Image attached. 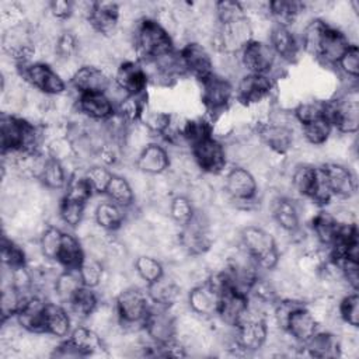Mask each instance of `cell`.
Listing matches in <instances>:
<instances>
[{
	"label": "cell",
	"instance_id": "cell-1",
	"mask_svg": "<svg viewBox=\"0 0 359 359\" xmlns=\"http://www.w3.org/2000/svg\"><path fill=\"white\" fill-rule=\"evenodd\" d=\"M133 43L139 62H150L174 50V39L153 18H144L136 25Z\"/></svg>",
	"mask_w": 359,
	"mask_h": 359
},
{
	"label": "cell",
	"instance_id": "cell-2",
	"mask_svg": "<svg viewBox=\"0 0 359 359\" xmlns=\"http://www.w3.org/2000/svg\"><path fill=\"white\" fill-rule=\"evenodd\" d=\"M240 244L254 258L261 272H268L276 266L279 251L272 233L261 224H247L240 229Z\"/></svg>",
	"mask_w": 359,
	"mask_h": 359
},
{
	"label": "cell",
	"instance_id": "cell-3",
	"mask_svg": "<svg viewBox=\"0 0 359 359\" xmlns=\"http://www.w3.org/2000/svg\"><path fill=\"white\" fill-rule=\"evenodd\" d=\"M327 118L339 135H355L359 126L358 87L345 88L332 100H325Z\"/></svg>",
	"mask_w": 359,
	"mask_h": 359
},
{
	"label": "cell",
	"instance_id": "cell-4",
	"mask_svg": "<svg viewBox=\"0 0 359 359\" xmlns=\"http://www.w3.org/2000/svg\"><path fill=\"white\" fill-rule=\"evenodd\" d=\"M115 309L125 331H140L151 307L146 287L130 286L114 300Z\"/></svg>",
	"mask_w": 359,
	"mask_h": 359
},
{
	"label": "cell",
	"instance_id": "cell-5",
	"mask_svg": "<svg viewBox=\"0 0 359 359\" xmlns=\"http://www.w3.org/2000/svg\"><path fill=\"white\" fill-rule=\"evenodd\" d=\"M238 56L245 73L266 74L275 81L282 77V72L285 70V66H287L278 59L266 41L252 39L243 48Z\"/></svg>",
	"mask_w": 359,
	"mask_h": 359
},
{
	"label": "cell",
	"instance_id": "cell-6",
	"mask_svg": "<svg viewBox=\"0 0 359 359\" xmlns=\"http://www.w3.org/2000/svg\"><path fill=\"white\" fill-rule=\"evenodd\" d=\"M18 74L28 84V87L45 94L59 95L67 90L66 81L59 76L50 63L46 62H29L18 66Z\"/></svg>",
	"mask_w": 359,
	"mask_h": 359
},
{
	"label": "cell",
	"instance_id": "cell-7",
	"mask_svg": "<svg viewBox=\"0 0 359 359\" xmlns=\"http://www.w3.org/2000/svg\"><path fill=\"white\" fill-rule=\"evenodd\" d=\"M276 88V81L266 74L244 73L234 86V98L244 107L251 108L269 101Z\"/></svg>",
	"mask_w": 359,
	"mask_h": 359
},
{
	"label": "cell",
	"instance_id": "cell-8",
	"mask_svg": "<svg viewBox=\"0 0 359 359\" xmlns=\"http://www.w3.org/2000/svg\"><path fill=\"white\" fill-rule=\"evenodd\" d=\"M268 338L266 320L247 309L244 318L234 327L236 349L240 352L251 353L261 351Z\"/></svg>",
	"mask_w": 359,
	"mask_h": 359
},
{
	"label": "cell",
	"instance_id": "cell-9",
	"mask_svg": "<svg viewBox=\"0 0 359 359\" xmlns=\"http://www.w3.org/2000/svg\"><path fill=\"white\" fill-rule=\"evenodd\" d=\"M199 84L201 102L212 119L230 108V104L234 100L233 81L215 73Z\"/></svg>",
	"mask_w": 359,
	"mask_h": 359
},
{
	"label": "cell",
	"instance_id": "cell-10",
	"mask_svg": "<svg viewBox=\"0 0 359 359\" xmlns=\"http://www.w3.org/2000/svg\"><path fill=\"white\" fill-rule=\"evenodd\" d=\"M191 154L203 175H220L229 163L223 140L215 136L192 146Z\"/></svg>",
	"mask_w": 359,
	"mask_h": 359
},
{
	"label": "cell",
	"instance_id": "cell-11",
	"mask_svg": "<svg viewBox=\"0 0 359 359\" xmlns=\"http://www.w3.org/2000/svg\"><path fill=\"white\" fill-rule=\"evenodd\" d=\"M143 330L153 344L165 345L177 338V317L170 307L151 303Z\"/></svg>",
	"mask_w": 359,
	"mask_h": 359
},
{
	"label": "cell",
	"instance_id": "cell-12",
	"mask_svg": "<svg viewBox=\"0 0 359 359\" xmlns=\"http://www.w3.org/2000/svg\"><path fill=\"white\" fill-rule=\"evenodd\" d=\"M320 168L332 194V199H349L356 196V174L349 164L325 161L320 165Z\"/></svg>",
	"mask_w": 359,
	"mask_h": 359
},
{
	"label": "cell",
	"instance_id": "cell-13",
	"mask_svg": "<svg viewBox=\"0 0 359 359\" xmlns=\"http://www.w3.org/2000/svg\"><path fill=\"white\" fill-rule=\"evenodd\" d=\"M178 52L184 62L187 76H191L192 79L202 83L215 74L212 50L205 45L189 41L185 42Z\"/></svg>",
	"mask_w": 359,
	"mask_h": 359
},
{
	"label": "cell",
	"instance_id": "cell-14",
	"mask_svg": "<svg viewBox=\"0 0 359 359\" xmlns=\"http://www.w3.org/2000/svg\"><path fill=\"white\" fill-rule=\"evenodd\" d=\"M259 142L272 153L278 156H287L297 139L294 128L276 125L271 122H259L255 128Z\"/></svg>",
	"mask_w": 359,
	"mask_h": 359
},
{
	"label": "cell",
	"instance_id": "cell-15",
	"mask_svg": "<svg viewBox=\"0 0 359 359\" xmlns=\"http://www.w3.org/2000/svg\"><path fill=\"white\" fill-rule=\"evenodd\" d=\"M112 80L128 95L147 94V87L150 84L147 73L139 60L121 62Z\"/></svg>",
	"mask_w": 359,
	"mask_h": 359
},
{
	"label": "cell",
	"instance_id": "cell-16",
	"mask_svg": "<svg viewBox=\"0 0 359 359\" xmlns=\"http://www.w3.org/2000/svg\"><path fill=\"white\" fill-rule=\"evenodd\" d=\"M268 43L273 49L278 59L285 65L296 63L303 52L299 36L290 28L278 24L272 25Z\"/></svg>",
	"mask_w": 359,
	"mask_h": 359
},
{
	"label": "cell",
	"instance_id": "cell-17",
	"mask_svg": "<svg viewBox=\"0 0 359 359\" xmlns=\"http://www.w3.org/2000/svg\"><path fill=\"white\" fill-rule=\"evenodd\" d=\"M248 309V296L236 290L227 289L219 297L216 318L223 325L236 327L244 318Z\"/></svg>",
	"mask_w": 359,
	"mask_h": 359
},
{
	"label": "cell",
	"instance_id": "cell-18",
	"mask_svg": "<svg viewBox=\"0 0 359 359\" xmlns=\"http://www.w3.org/2000/svg\"><path fill=\"white\" fill-rule=\"evenodd\" d=\"M318 330L320 325L307 307V303H303L293 310L285 327V331L289 334V337L300 346L309 342Z\"/></svg>",
	"mask_w": 359,
	"mask_h": 359
},
{
	"label": "cell",
	"instance_id": "cell-19",
	"mask_svg": "<svg viewBox=\"0 0 359 359\" xmlns=\"http://www.w3.org/2000/svg\"><path fill=\"white\" fill-rule=\"evenodd\" d=\"M351 45L352 43L348 41L346 35L341 29L327 24L316 59L325 66H337V63Z\"/></svg>",
	"mask_w": 359,
	"mask_h": 359
},
{
	"label": "cell",
	"instance_id": "cell-20",
	"mask_svg": "<svg viewBox=\"0 0 359 359\" xmlns=\"http://www.w3.org/2000/svg\"><path fill=\"white\" fill-rule=\"evenodd\" d=\"M112 83V77L107 74L101 67L83 65L73 79L70 80V87L77 94H88V93H105L109 84Z\"/></svg>",
	"mask_w": 359,
	"mask_h": 359
},
{
	"label": "cell",
	"instance_id": "cell-21",
	"mask_svg": "<svg viewBox=\"0 0 359 359\" xmlns=\"http://www.w3.org/2000/svg\"><path fill=\"white\" fill-rule=\"evenodd\" d=\"M219 297L220 294L216 290H213L205 280L188 290L187 303L194 314L210 320L216 317Z\"/></svg>",
	"mask_w": 359,
	"mask_h": 359
},
{
	"label": "cell",
	"instance_id": "cell-22",
	"mask_svg": "<svg viewBox=\"0 0 359 359\" xmlns=\"http://www.w3.org/2000/svg\"><path fill=\"white\" fill-rule=\"evenodd\" d=\"M135 167L150 177L163 174L170 168V153L163 143L151 142L137 154Z\"/></svg>",
	"mask_w": 359,
	"mask_h": 359
},
{
	"label": "cell",
	"instance_id": "cell-23",
	"mask_svg": "<svg viewBox=\"0 0 359 359\" xmlns=\"http://www.w3.org/2000/svg\"><path fill=\"white\" fill-rule=\"evenodd\" d=\"M76 109L94 122H105L115 112V107L105 93L79 94Z\"/></svg>",
	"mask_w": 359,
	"mask_h": 359
},
{
	"label": "cell",
	"instance_id": "cell-24",
	"mask_svg": "<svg viewBox=\"0 0 359 359\" xmlns=\"http://www.w3.org/2000/svg\"><path fill=\"white\" fill-rule=\"evenodd\" d=\"M88 21L98 35L111 38L119 29V3L95 1V8Z\"/></svg>",
	"mask_w": 359,
	"mask_h": 359
},
{
	"label": "cell",
	"instance_id": "cell-25",
	"mask_svg": "<svg viewBox=\"0 0 359 359\" xmlns=\"http://www.w3.org/2000/svg\"><path fill=\"white\" fill-rule=\"evenodd\" d=\"M72 316L67 307L57 302L48 300L45 307V332L55 337L56 339H65L72 332Z\"/></svg>",
	"mask_w": 359,
	"mask_h": 359
},
{
	"label": "cell",
	"instance_id": "cell-26",
	"mask_svg": "<svg viewBox=\"0 0 359 359\" xmlns=\"http://www.w3.org/2000/svg\"><path fill=\"white\" fill-rule=\"evenodd\" d=\"M318 178V165L294 164L289 172L290 189L297 198L311 199Z\"/></svg>",
	"mask_w": 359,
	"mask_h": 359
},
{
	"label": "cell",
	"instance_id": "cell-27",
	"mask_svg": "<svg viewBox=\"0 0 359 359\" xmlns=\"http://www.w3.org/2000/svg\"><path fill=\"white\" fill-rule=\"evenodd\" d=\"M93 217L104 231L118 233L126 222V209L107 198L95 205Z\"/></svg>",
	"mask_w": 359,
	"mask_h": 359
},
{
	"label": "cell",
	"instance_id": "cell-28",
	"mask_svg": "<svg viewBox=\"0 0 359 359\" xmlns=\"http://www.w3.org/2000/svg\"><path fill=\"white\" fill-rule=\"evenodd\" d=\"M146 292L153 304L170 307L178 300H181L182 287L177 283V280L168 272H164L161 278L147 285Z\"/></svg>",
	"mask_w": 359,
	"mask_h": 359
},
{
	"label": "cell",
	"instance_id": "cell-29",
	"mask_svg": "<svg viewBox=\"0 0 359 359\" xmlns=\"http://www.w3.org/2000/svg\"><path fill=\"white\" fill-rule=\"evenodd\" d=\"M67 339L73 344L80 356H93L107 349L102 337L87 324L74 327Z\"/></svg>",
	"mask_w": 359,
	"mask_h": 359
},
{
	"label": "cell",
	"instance_id": "cell-30",
	"mask_svg": "<svg viewBox=\"0 0 359 359\" xmlns=\"http://www.w3.org/2000/svg\"><path fill=\"white\" fill-rule=\"evenodd\" d=\"M84 258L86 252L80 238L76 234L65 231L55 262L60 265L62 269H79Z\"/></svg>",
	"mask_w": 359,
	"mask_h": 359
},
{
	"label": "cell",
	"instance_id": "cell-31",
	"mask_svg": "<svg viewBox=\"0 0 359 359\" xmlns=\"http://www.w3.org/2000/svg\"><path fill=\"white\" fill-rule=\"evenodd\" d=\"M309 229L320 245L327 248L334 243L339 224L327 209H320L309 222Z\"/></svg>",
	"mask_w": 359,
	"mask_h": 359
},
{
	"label": "cell",
	"instance_id": "cell-32",
	"mask_svg": "<svg viewBox=\"0 0 359 359\" xmlns=\"http://www.w3.org/2000/svg\"><path fill=\"white\" fill-rule=\"evenodd\" d=\"M100 302L101 299L97 289L83 286L74 293V296L65 306L67 307L72 318L86 321L91 316V313L97 309Z\"/></svg>",
	"mask_w": 359,
	"mask_h": 359
},
{
	"label": "cell",
	"instance_id": "cell-33",
	"mask_svg": "<svg viewBox=\"0 0 359 359\" xmlns=\"http://www.w3.org/2000/svg\"><path fill=\"white\" fill-rule=\"evenodd\" d=\"M307 355L314 358H335L341 356L339 338L328 330H318L313 338L303 345Z\"/></svg>",
	"mask_w": 359,
	"mask_h": 359
},
{
	"label": "cell",
	"instance_id": "cell-34",
	"mask_svg": "<svg viewBox=\"0 0 359 359\" xmlns=\"http://www.w3.org/2000/svg\"><path fill=\"white\" fill-rule=\"evenodd\" d=\"M83 280L80 278L79 269H62L57 275L53 285V300L62 304H67L69 300L74 296V293L83 287Z\"/></svg>",
	"mask_w": 359,
	"mask_h": 359
},
{
	"label": "cell",
	"instance_id": "cell-35",
	"mask_svg": "<svg viewBox=\"0 0 359 359\" xmlns=\"http://www.w3.org/2000/svg\"><path fill=\"white\" fill-rule=\"evenodd\" d=\"M185 143L191 149L196 143L213 136V126H212V118L206 116H194V118H185V122L182 125L181 132Z\"/></svg>",
	"mask_w": 359,
	"mask_h": 359
},
{
	"label": "cell",
	"instance_id": "cell-36",
	"mask_svg": "<svg viewBox=\"0 0 359 359\" xmlns=\"http://www.w3.org/2000/svg\"><path fill=\"white\" fill-rule=\"evenodd\" d=\"M303 10V3L300 1H287V0H276L268 3L269 18L273 24L283 25L290 28L299 14Z\"/></svg>",
	"mask_w": 359,
	"mask_h": 359
},
{
	"label": "cell",
	"instance_id": "cell-37",
	"mask_svg": "<svg viewBox=\"0 0 359 359\" xmlns=\"http://www.w3.org/2000/svg\"><path fill=\"white\" fill-rule=\"evenodd\" d=\"M105 195L108 199H111L112 202H115L116 205H119L125 209H129V208L135 206V203H136L132 185H130L129 180L122 174L114 172V175L108 184V188L105 191Z\"/></svg>",
	"mask_w": 359,
	"mask_h": 359
},
{
	"label": "cell",
	"instance_id": "cell-38",
	"mask_svg": "<svg viewBox=\"0 0 359 359\" xmlns=\"http://www.w3.org/2000/svg\"><path fill=\"white\" fill-rule=\"evenodd\" d=\"M133 271L147 286L161 278L165 272L163 262L153 254H140L133 259Z\"/></svg>",
	"mask_w": 359,
	"mask_h": 359
},
{
	"label": "cell",
	"instance_id": "cell-39",
	"mask_svg": "<svg viewBox=\"0 0 359 359\" xmlns=\"http://www.w3.org/2000/svg\"><path fill=\"white\" fill-rule=\"evenodd\" d=\"M332 132H334L332 123L327 116H323L320 119H316L313 122H309L300 126L302 139L307 144L316 146V147L323 146L332 136Z\"/></svg>",
	"mask_w": 359,
	"mask_h": 359
},
{
	"label": "cell",
	"instance_id": "cell-40",
	"mask_svg": "<svg viewBox=\"0 0 359 359\" xmlns=\"http://www.w3.org/2000/svg\"><path fill=\"white\" fill-rule=\"evenodd\" d=\"M70 174L67 172L65 165L60 161L50 157L38 181L50 191H62L65 189Z\"/></svg>",
	"mask_w": 359,
	"mask_h": 359
},
{
	"label": "cell",
	"instance_id": "cell-41",
	"mask_svg": "<svg viewBox=\"0 0 359 359\" xmlns=\"http://www.w3.org/2000/svg\"><path fill=\"white\" fill-rule=\"evenodd\" d=\"M62 196L66 199L87 205L88 201H91V198L94 196V194H93L84 174L76 171L69 177V181L63 189Z\"/></svg>",
	"mask_w": 359,
	"mask_h": 359
},
{
	"label": "cell",
	"instance_id": "cell-42",
	"mask_svg": "<svg viewBox=\"0 0 359 359\" xmlns=\"http://www.w3.org/2000/svg\"><path fill=\"white\" fill-rule=\"evenodd\" d=\"M1 261H3V265L10 269L27 266L28 259H27L24 245L18 244L15 240L4 234L1 241Z\"/></svg>",
	"mask_w": 359,
	"mask_h": 359
},
{
	"label": "cell",
	"instance_id": "cell-43",
	"mask_svg": "<svg viewBox=\"0 0 359 359\" xmlns=\"http://www.w3.org/2000/svg\"><path fill=\"white\" fill-rule=\"evenodd\" d=\"M139 122H142L153 135H157L161 137V135L167 130L171 122V112L154 108L147 102Z\"/></svg>",
	"mask_w": 359,
	"mask_h": 359
},
{
	"label": "cell",
	"instance_id": "cell-44",
	"mask_svg": "<svg viewBox=\"0 0 359 359\" xmlns=\"http://www.w3.org/2000/svg\"><path fill=\"white\" fill-rule=\"evenodd\" d=\"M79 273L84 286L98 289L107 275V269L102 261L86 255L84 261L79 268Z\"/></svg>",
	"mask_w": 359,
	"mask_h": 359
},
{
	"label": "cell",
	"instance_id": "cell-45",
	"mask_svg": "<svg viewBox=\"0 0 359 359\" xmlns=\"http://www.w3.org/2000/svg\"><path fill=\"white\" fill-rule=\"evenodd\" d=\"M293 116L296 122L302 126L323 116H327L325 100H307L299 102L293 109Z\"/></svg>",
	"mask_w": 359,
	"mask_h": 359
},
{
	"label": "cell",
	"instance_id": "cell-46",
	"mask_svg": "<svg viewBox=\"0 0 359 359\" xmlns=\"http://www.w3.org/2000/svg\"><path fill=\"white\" fill-rule=\"evenodd\" d=\"M63 233L65 231L59 226L49 224V226H45L42 233L39 234L38 241H39L43 257L48 261H56V257L62 244Z\"/></svg>",
	"mask_w": 359,
	"mask_h": 359
},
{
	"label": "cell",
	"instance_id": "cell-47",
	"mask_svg": "<svg viewBox=\"0 0 359 359\" xmlns=\"http://www.w3.org/2000/svg\"><path fill=\"white\" fill-rule=\"evenodd\" d=\"M59 220L70 229H76L86 217V203L70 201L62 196L57 209Z\"/></svg>",
	"mask_w": 359,
	"mask_h": 359
},
{
	"label": "cell",
	"instance_id": "cell-48",
	"mask_svg": "<svg viewBox=\"0 0 359 359\" xmlns=\"http://www.w3.org/2000/svg\"><path fill=\"white\" fill-rule=\"evenodd\" d=\"M83 174H84L94 195L105 194L108 184L114 175V172L109 170V167H107L104 164H91L84 168Z\"/></svg>",
	"mask_w": 359,
	"mask_h": 359
},
{
	"label": "cell",
	"instance_id": "cell-49",
	"mask_svg": "<svg viewBox=\"0 0 359 359\" xmlns=\"http://www.w3.org/2000/svg\"><path fill=\"white\" fill-rule=\"evenodd\" d=\"M337 311L345 325L358 328L359 325V297L358 292L344 294L337 304Z\"/></svg>",
	"mask_w": 359,
	"mask_h": 359
},
{
	"label": "cell",
	"instance_id": "cell-50",
	"mask_svg": "<svg viewBox=\"0 0 359 359\" xmlns=\"http://www.w3.org/2000/svg\"><path fill=\"white\" fill-rule=\"evenodd\" d=\"M195 210L196 209L194 208L191 201L187 198V195H175L171 199L168 216L181 229L191 222V219L195 215Z\"/></svg>",
	"mask_w": 359,
	"mask_h": 359
},
{
	"label": "cell",
	"instance_id": "cell-51",
	"mask_svg": "<svg viewBox=\"0 0 359 359\" xmlns=\"http://www.w3.org/2000/svg\"><path fill=\"white\" fill-rule=\"evenodd\" d=\"M341 74L344 79L348 80H358L359 76V50L358 45H351L348 50L342 55L339 62L337 63Z\"/></svg>",
	"mask_w": 359,
	"mask_h": 359
},
{
	"label": "cell",
	"instance_id": "cell-52",
	"mask_svg": "<svg viewBox=\"0 0 359 359\" xmlns=\"http://www.w3.org/2000/svg\"><path fill=\"white\" fill-rule=\"evenodd\" d=\"M215 13L219 22H227L233 21L241 17H245L243 4L240 1H230V0H222L215 3Z\"/></svg>",
	"mask_w": 359,
	"mask_h": 359
},
{
	"label": "cell",
	"instance_id": "cell-53",
	"mask_svg": "<svg viewBox=\"0 0 359 359\" xmlns=\"http://www.w3.org/2000/svg\"><path fill=\"white\" fill-rule=\"evenodd\" d=\"M48 13L59 21H67L72 18V1L53 0L48 3Z\"/></svg>",
	"mask_w": 359,
	"mask_h": 359
}]
</instances>
